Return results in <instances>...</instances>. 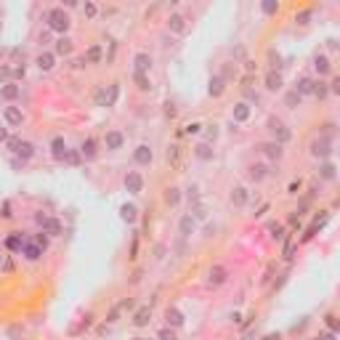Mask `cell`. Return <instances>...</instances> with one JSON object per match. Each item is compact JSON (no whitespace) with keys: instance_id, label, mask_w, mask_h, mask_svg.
Segmentation results:
<instances>
[{"instance_id":"64","label":"cell","mask_w":340,"mask_h":340,"mask_svg":"<svg viewBox=\"0 0 340 340\" xmlns=\"http://www.w3.org/2000/svg\"><path fill=\"white\" fill-rule=\"evenodd\" d=\"M0 29H3V22H0Z\"/></svg>"},{"instance_id":"10","label":"cell","mask_w":340,"mask_h":340,"mask_svg":"<svg viewBox=\"0 0 340 340\" xmlns=\"http://www.w3.org/2000/svg\"><path fill=\"white\" fill-rule=\"evenodd\" d=\"M168 32L170 35H178V37H184L189 32V19H186L184 11H173V14L168 16Z\"/></svg>"},{"instance_id":"51","label":"cell","mask_w":340,"mask_h":340,"mask_svg":"<svg viewBox=\"0 0 340 340\" xmlns=\"http://www.w3.org/2000/svg\"><path fill=\"white\" fill-rule=\"evenodd\" d=\"M186 199H189V205H197L199 202V186L197 184H192L186 189Z\"/></svg>"},{"instance_id":"9","label":"cell","mask_w":340,"mask_h":340,"mask_svg":"<svg viewBox=\"0 0 340 340\" xmlns=\"http://www.w3.org/2000/svg\"><path fill=\"white\" fill-rule=\"evenodd\" d=\"M133 162H136L139 168H152V162H154V149H152V143H146V141L136 143V149H133Z\"/></svg>"},{"instance_id":"2","label":"cell","mask_w":340,"mask_h":340,"mask_svg":"<svg viewBox=\"0 0 340 340\" xmlns=\"http://www.w3.org/2000/svg\"><path fill=\"white\" fill-rule=\"evenodd\" d=\"M5 146L11 149V154L16 157V160H22L24 165H27V162H32L37 157V146L35 143H32L29 139H22V136H11L8 141H5Z\"/></svg>"},{"instance_id":"43","label":"cell","mask_w":340,"mask_h":340,"mask_svg":"<svg viewBox=\"0 0 340 340\" xmlns=\"http://www.w3.org/2000/svg\"><path fill=\"white\" fill-rule=\"evenodd\" d=\"M83 14H85V19H96L101 14V8L93 3V0H85V3H83Z\"/></svg>"},{"instance_id":"47","label":"cell","mask_w":340,"mask_h":340,"mask_svg":"<svg viewBox=\"0 0 340 340\" xmlns=\"http://www.w3.org/2000/svg\"><path fill=\"white\" fill-rule=\"evenodd\" d=\"M83 157H80V149H69L67 154H64V165H80Z\"/></svg>"},{"instance_id":"45","label":"cell","mask_w":340,"mask_h":340,"mask_svg":"<svg viewBox=\"0 0 340 340\" xmlns=\"http://www.w3.org/2000/svg\"><path fill=\"white\" fill-rule=\"evenodd\" d=\"M14 83V67L11 64H0V85Z\"/></svg>"},{"instance_id":"39","label":"cell","mask_w":340,"mask_h":340,"mask_svg":"<svg viewBox=\"0 0 340 340\" xmlns=\"http://www.w3.org/2000/svg\"><path fill=\"white\" fill-rule=\"evenodd\" d=\"M120 93H122L120 83H109V101H107V109L117 107V101H120Z\"/></svg>"},{"instance_id":"20","label":"cell","mask_w":340,"mask_h":340,"mask_svg":"<svg viewBox=\"0 0 340 340\" xmlns=\"http://www.w3.org/2000/svg\"><path fill=\"white\" fill-rule=\"evenodd\" d=\"M263 88L269 90V93H279V90L284 88V77H282V72H277V69H269V72H266V77H263Z\"/></svg>"},{"instance_id":"59","label":"cell","mask_w":340,"mask_h":340,"mask_svg":"<svg viewBox=\"0 0 340 340\" xmlns=\"http://www.w3.org/2000/svg\"><path fill=\"white\" fill-rule=\"evenodd\" d=\"M165 250H168L165 245H157V247H154V258H157V260H160V258H165Z\"/></svg>"},{"instance_id":"40","label":"cell","mask_w":340,"mask_h":340,"mask_svg":"<svg viewBox=\"0 0 340 340\" xmlns=\"http://www.w3.org/2000/svg\"><path fill=\"white\" fill-rule=\"evenodd\" d=\"M194 157L202 160V162H210L213 160V146H210V143H199V146L194 149Z\"/></svg>"},{"instance_id":"61","label":"cell","mask_w":340,"mask_h":340,"mask_svg":"<svg viewBox=\"0 0 340 340\" xmlns=\"http://www.w3.org/2000/svg\"><path fill=\"white\" fill-rule=\"evenodd\" d=\"M338 332H322V335H316V340H335Z\"/></svg>"},{"instance_id":"7","label":"cell","mask_w":340,"mask_h":340,"mask_svg":"<svg viewBox=\"0 0 340 340\" xmlns=\"http://www.w3.org/2000/svg\"><path fill=\"white\" fill-rule=\"evenodd\" d=\"M245 175H247V181L250 184H263L266 178L271 175V168H269V162H250V165L245 168Z\"/></svg>"},{"instance_id":"6","label":"cell","mask_w":340,"mask_h":340,"mask_svg":"<svg viewBox=\"0 0 340 340\" xmlns=\"http://www.w3.org/2000/svg\"><path fill=\"white\" fill-rule=\"evenodd\" d=\"M125 141L128 139L120 128H109L101 139V149H107V152H120V149H125Z\"/></svg>"},{"instance_id":"54","label":"cell","mask_w":340,"mask_h":340,"mask_svg":"<svg viewBox=\"0 0 340 340\" xmlns=\"http://www.w3.org/2000/svg\"><path fill=\"white\" fill-rule=\"evenodd\" d=\"M90 322H93V316H90V313H88V316H85V319H83V322H80V324H77V327H75V330H72V335H77V332H83V330H88V327H90Z\"/></svg>"},{"instance_id":"63","label":"cell","mask_w":340,"mask_h":340,"mask_svg":"<svg viewBox=\"0 0 340 340\" xmlns=\"http://www.w3.org/2000/svg\"><path fill=\"white\" fill-rule=\"evenodd\" d=\"M133 340H149V338H133Z\"/></svg>"},{"instance_id":"3","label":"cell","mask_w":340,"mask_h":340,"mask_svg":"<svg viewBox=\"0 0 340 340\" xmlns=\"http://www.w3.org/2000/svg\"><path fill=\"white\" fill-rule=\"evenodd\" d=\"M266 130H269L271 141L279 143V146H284V143L292 141V130H290V125H287L282 117H274V114H271L269 120H266Z\"/></svg>"},{"instance_id":"27","label":"cell","mask_w":340,"mask_h":340,"mask_svg":"<svg viewBox=\"0 0 340 340\" xmlns=\"http://www.w3.org/2000/svg\"><path fill=\"white\" fill-rule=\"evenodd\" d=\"M178 234H181V239H189L192 234H197V221H194L189 213H184L178 218Z\"/></svg>"},{"instance_id":"5","label":"cell","mask_w":340,"mask_h":340,"mask_svg":"<svg viewBox=\"0 0 340 340\" xmlns=\"http://www.w3.org/2000/svg\"><path fill=\"white\" fill-rule=\"evenodd\" d=\"M335 139H327V136H319V139H313L311 141V146H309V152L313 160H319V162H324V160H330L332 152H335Z\"/></svg>"},{"instance_id":"31","label":"cell","mask_w":340,"mask_h":340,"mask_svg":"<svg viewBox=\"0 0 340 340\" xmlns=\"http://www.w3.org/2000/svg\"><path fill=\"white\" fill-rule=\"evenodd\" d=\"M338 178V168L332 160H324L319 162V181H335Z\"/></svg>"},{"instance_id":"62","label":"cell","mask_w":340,"mask_h":340,"mask_svg":"<svg viewBox=\"0 0 340 340\" xmlns=\"http://www.w3.org/2000/svg\"><path fill=\"white\" fill-rule=\"evenodd\" d=\"M231 322H234V324H239V322H242V313H239V311H234V313H231Z\"/></svg>"},{"instance_id":"55","label":"cell","mask_w":340,"mask_h":340,"mask_svg":"<svg viewBox=\"0 0 340 340\" xmlns=\"http://www.w3.org/2000/svg\"><path fill=\"white\" fill-rule=\"evenodd\" d=\"M8 139H11V133H8V128H5V122L0 120V143L5 146V141H8Z\"/></svg>"},{"instance_id":"24","label":"cell","mask_w":340,"mask_h":340,"mask_svg":"<svg viewBox=\"0 0 340 340\" xmlns=\"http://www.w3.org/2000/svg\"><path fill=\"white\" fill-rule=\"evenodd\" d=\"M313 85H316V77H309V75H303V77H298L295 85H292V90L300 96V99H306V96H313Z\"/></svg>"},{"instance_id":"23","label":"cell","mask_w":340,"mask_h":340,"mask_svg":"<svg viewBox=\"0 0 340 340\" xmlns=\"http://www.w3.org/2000/svg\"><path fill=\"white\" fill-rule=\"evenodd\" d=\"M48 149H51V157H54L56 162H64V154L69 152V143H67L64 136H54L51 143H48Z\"/></svg>"},{"instance_id":"26","label":"cell","mask_w":340,"mask_h":340,"mask_svg":"<svg viewBox=\"0 0 340 340\" xmlns=\"http://www.w3.org/2000/svg\"><path fill=\"white\" fill-rule=\"evenodd\" d=\"M253 117V104L250 101H237L231 109V120L234 122H247Z\"/></svg>"},{"instance_id":"46","label":"cell","mask_w":340,"mask_h":340,"mask_svg":"<svg viewBox=\"0 0 340 340\" xmlns=\"http://www.w3.org/2000/svg\"><path fill=\"white\" fill-rule=\"evenodd\" d=\"M189 215H192L194 221H205L207 218V210H205V205H202V202H197V205L189 207Z\"/></svg>"},{"instance_id":"41","label":"cell","mask_w":340,"mask_h":340,"mask_svg":"<svg viewBox=\"0 0 340 340\" xmlns=\"http://www.w3.org/2000/svg\"><path fill=\"white\" fill-rule=\"evenodd\" d=\"M300 104H303V99H300L295 90H292V88L284 90V107H287V109H298Z\"/></svg>"},{"instance_id":"42","label":"cell","mask_w":340,"mask_h":340,"mask_svg":"<svg viewBox=\"0 0 340 340\" xmlns=\"http://www.w3.org/2000/svg\"><path fill=\"white\" fill-rule=\"evenodd\" d=\"M202 136H205V143H215L218 136H221V130H218V125H205L202 128Z\"/></svg>"},{"instance_id":"53","label":"cell","mask_w":340,"mask_h":340,"mask_svg":"<svg viewBox=\"0 0 340 340\" xmlns=\"http://www.w3.org/2000/svg\"><path fill=\"white\" fill-rule=\"evenodd\" d=\"M324 324L330 327V332H338V316H335V313H332V311L324 316Z\"/></svg>"},{"instance_id":"34","label":"cell","mask_w":340,"mask_h":340,"mask_svg":"<svg viewBox=\"0 0 340 340\" xmlns=\"http://www.w3.org/2000/svg\"><path fill=\"white\" fill-rule=\"evenodd\" d=\"M133 83H136V88H139L141 93H152V88H154V83H152L149 75H133Z\"/></svg>"},{"instance_id":"16","label":"cell","mask_w":340,"mask_h":340,"mask_svg":"<svg viewBox=\"0 0 340 340\" xmlns=\"http://www.w3.org/2000/svg\"><path fill=\"white\" fill-rule=\"evenodd\" d=\"M250 189H247L245 184H237V186H231V192H228V202H231L234 207H247V202H250Z\"/></svg>"},{"instance_id":"49","label":"cell","mask_w":340,"mask_h":340,"mask_svg":"<svg viewBox=\"0 0 340 340\" xmlns=\"http://www.w3.org/2000/svg\"><path fill=\"white\" fill-rule=\"evenodd\" d=\"M157 340H178V330H173V327H162V330L157 332Z\"/></svg>"},{"instance_id":"48","label":"cell","mask_w":340,"mask_h":340,"mask_svg":"<svg viewBox=\"0 0 340 340\" xmlns=\"http://www.w3.org/2000/svg\"><path fill=\"white\" fill-rule=\"evenodd\" d=\"M260 11H263L266 16H274V14H279V3L277 0H263V3H260Z\"/></svg>"},{"instance_id":"35","label":"cell","mask_w":340,"mask_h":340,"mask_svg":"<svg viewBox=\"0 0 340 340\" xmlns=\"http://www.w3.org/2000/svg\"><path fill=\"white\" fill-rule=\"evenodd\" d=\"M107 101H109V85H99V88L93 90V104L107 109Z\"/></svg>"},{"instance_id":"52","label":"cell","mask_w":340,"mask_h":340,"mask_svg":"<svg viewBox=\"0 0 340 340\" xmlns=\"http://www.w3.org/2000/svg\"><path fill=\"white\" fill-rule=\"evenodd\" d=\"M202 128H205L202 122H189V125L184 128V133L186 136H202Z\"/></svg>"},{"instance_id":"56","label":"cell","mask_w":340,"mask_h":340,"mask_svg":"<svg viewBox=\"0 0 340 340\" xmlns=\"http://www.w3.org/2000/svg\"><path fill=\"white\" fill-rule=\"evenodd\" d=\"M178 157H181V146H170V149H168V160L178 162Z\"/></svg>"},{"instance_id":"15","label":"cell","mask_w":340,"mask_h":340,"mask_svg":"<svg viewBox=\"0 0 340 340\" xmlns=\"http://www.w3.org/2000/svg\"><path fill=\"white\" fill-rule=\"evenodd\" d=\"M258 152H260L263 160L279 162L284 157V146H279V143H274V141H263V143H258Z\"/></svg>"},{"instance_id":"28","label":"cell","mask_w":340,"mask_h":340,"mask_svg":"<svg viewBox=\"0 0 340 340\" xmlns=\"http://www.w3.org/2000/svg\"><path fill=\"white\" fill-rule=\"evenodd\" d=\"M224 93H226V80L218 75V72H215L210 80H207V96H213V99H221Z\"/></svg>"},{"instance_id":"1","label":"cell","mask_w":340,"mask_h":340,"mask_svg":"<svg viewBox=\"0 0 340 340\" xmlns=\"http://www.w3.org/2000/svg\"><path fill=\"white\" fill-rule=\"evenodd\" d=\"M43 22H45V29L54 32L56 37H64L72 29V16L64 11V5H51V8H45Z\"/></svg>"},{"instance_id":"11","label":"cell","mask_w":340,"mask_h":340,"mask_svg":"<svg viewBox=\"0 0 340 340\" xmlns=\"http://www.w3.org/2000/svg\"><path fill=\"white\" fill-rule=\"evenodd\" d=\"M122 186H125L128 194L139 197V194L143 192V186H146V181H143V173H139V170H128L125 178H122Z\"/></svg>"},{"instance_id":"19","label":"cell","mask_w":340,"mask_h":340,"mask_svg":"<svg viewBox=\"0 0 340 340\" xmlns=\"http://www.w3.org/2000/svg\"><path fill=\"white\" fill-rule=\"evenodd\" d=\"M226 282H228V269H226V266L215 263V266L207 269V284H210V287H221Z\"/></svg>"},{"instance_id":"50","label":"cell","mask_w":340,"mask_h":340,"mask_svg":"<svg viewBox=\"0 0 340 340\" xmlns=\"http://www.w3.org/2000/svg\"><path fill=\"white\" fill-rule=\"evenodd\" d=\"M313 96H316V99H327V96H330L324 80H316V85H313Z\"/></svg>"},{"instance_id":"4","label":"cell","mask_w":340,"mask_h":340,"mask_svg":"<svg viewBox=\"0 0 340 340\" xmlns=\"http://www.w3.org/2000/svg\"><path fill=\"white\" fill-rule=\"evenodd\" d=\"M3 122L8 130H19L27 125V114H24V109L19 107V104H5L3 107Z\"/></svg>"},{"instance_id":"18","label":"cell","mask_w":340,"mask_h":340,"mask_svg":"<svg viewBox=\"0 0 340 340\" xmlns=\"http://www.w3.org/2000/svg\"><path fill=\"white\" fill-rule=\"evenodd\" d=\"M27 239H29V237H27V234H24V231H11L8 237L3 239V247H5V250H8V253H16V255H22V247H24V242H27Z\"/></svg>"},{"instance_id":"8","label":"cell","mask_w":340,"mask_h":340,"mask_svg":"<svg viewBox=\"0 0 340 340\" xmlns=\"http://www.w3.org/2000/svg\"><path fill=\"white\" fill-rule=\"evenodd\" d=\"M35 224L40 226V231H45L48 237H58V234L64 231L61 221L54 218V215H45V213H37V215H35Z\"/></svg>"},{"instance_id":"17","label":"cell","mask_w":340,"mask_h":340,"mask_svg":"<svg viewBox=\"0 0 340 340\" xmlns=\"http://www.w3.org/2000/svg\"><path fill=\"white\" fill-rule=\"evenodd\" d=\"M56 64H58V58H56V54H54L51 48L37 51V56H35V67L40 69V72H51V69H56Z\"/></svg>"},{"instance_id":"22","label":"cell","mask_w":340,"mask_h":340,"mask_svg":"<svg viewBox=\"0 0 340 340\" xmlns=\"http://www.w3.org/2000/svg\"><path fill=\"white\" fill-rule=\"evenodd\" d=\"M19 99H22V85H19V83H5V85H0V101L16 104Z\"/></svg>"},{"instance_id":"25","label":"cell","mask_w":340,"mask_h":340,"mask_svg":"<svg viewBox=\"0 0 340 340\" xmlns=\"http://www.w3.org/2000/svg\"><path fill=\"white\" fill-rule=\"evenodd\" d=\"M165 327H173V330H181V327L186 324V316H184V311L181 309H175V306H168L165 309Z\"/></svg>"},{"instance_id":"38","label":"cell","mask_w":340,"mask_h":340,"mask_svg":"<svg viewBox=\"0 0 340 340\" xmlns=\"http://www.w3.org/2000/svg\"><path fill=\"white\" fill-rule=\"evenodd\" d=\"M266 58H269V69H277V72H282V54H279L277 48H269V54H266Z\"/></svg>"},{"instance_id":"21","label":"cell","mask_w":340,"mask_h":340,"mask_svg":"<svg viewBox=\"0 0 340 340\" xmlns=\"http://www.w3.org/2000/svg\"><path fill=\"white\" fill-rule=\"evenodd\" d=\"M56 54V58H69L72 56V51H75V40H72L69 35H64V37H56L54 40V48H51Z\"/></svg>"},{"instance_id":"30","label":"cell","mask_w":340,"mask_h":340,"mask_svg":"<svg viewBox=\"0 0 340 340\" xmlns=\"http://www.w3.org/2000/svg\"><path fill=\"white\" fill-rule=\"evenodd\" d=\"M120 218L125 221L128 226H136L139 224V207H136L133 202H122L120 205Z\"/></svg>"},{"instance_id":"32","label":"cell","mask_w":340,"mask_h":340,"mask_svg":"<svg viewBox=\"0 0 340 340\" xmlns=\"http://www.w3.org/2000/svg\"><path fill=\"white\" fill-rule=\"evenodd\" d=\"M149 322H152V306H141V309L133 313V319H130L133 327H146Z\"/></svg>"},{"instance_id":"29","label":"cell","mask_w":340,"mask_h":340,"mask_svg":"<svg viewBox=\"0 0 340 340\" xmlns=\"http://www.w3.org/2000/svg\"><path fill=\"white\" fill-rule=\"evenodd\" d=\"M104 45L101 43H93V45H88L85 48V54H83V58H85V64H101L104 61Z\"/></svg>"},{"instance_id":"60","label":"cell","mask_w":340,"mask_h":340,"mask_svg":"<svg viewBox=\"0 0 340 340\" xmlns=\"http://www.w3.org/2000/svg\"><path fill=\"white\" fill-rule=\"evenodd\" d=\"M3 218H14V213H11V202H3Z\"/></svg>"},{"instance_id":"36","label":"cell","mask_w":340,"mask_h":340,"mask_svg":"<svg viewBox=\"0 0 340 340\" xmlns=\"http://www.w3.org/2000/svg\"><path fill=\"white\" fill-rule=\"evenodd\" d=\"M181 197H184V192H181L178 186H168V189H165V205L175 207V205L181 202Z\"/></svg>"},{"instance_id":"12","label":"cell","mask_w":340,"mask_h":340,"mask_svg":"<svg viewBox=\"0 0 340 340\" xmlns=\"http://www.w3.org/2000/svg\"><path fill=\"white\" fill-rule=\"evenodd\" d=\"M154 69V56L149 51H136L133 54V75H149Z\"/></svg>"},{"instance_id":"13","label":"cell","mask_w":340,"mask_h":340,"mask_svg":"<svg viewBox=\"0 0 340 340\" xmlns=\"http://www.w3.org/2000/svg\"><path fill=\"white\" fill-rule=\"evenodd\" d=\"M311 67H313V72H316V80H324V77H330L332 75V61H330V56L327 54H313V58H311Z\"/></svg>"},{"instance_id":"33","label":"cell","mask_w":340,"mask_h":340,"mask_svg":"<svg viewBox=\"0 0 340 340\" xmlns=\"http://www.w3.org/2000/svg\"><path fill=\"white\" fill-rule=\"evenodd\" d=\"M22 255L29 260V263H35V260H40L45 253H43V250H40V247H37L32 239H27V242H24V247H22Z\"/></svg>"},{"instance_id":"37","label":"cell","mask_w":340,"mask_h":340,"mask_svg":"<svg viewBox=\"0 0 340 340\" xmlns=\"http://www.w3.org/2000/svg\"><path fill=\"white\" fill-rule=\"evenodd\" d=\"M266 231H269V237L271 239H284V224H279V221H269L266 224Z\"/></svg>"},{"instance_id":"57","label":"cell","mask_w":340,"mask_h":340,"mask_svg":"<svg viewBox=\"0 0 340 340\" xmlns=\"http://www.w3.org/2000/svg\"><path fill=\"white\" fill-rule=\"evenodd\" d=\"M24 75H27V67H24V64H22V67H14V83L24 80Z\"/></svg>"},{"instance_id":"44","label":"cell","mask_w":340,"mask_h":340,"mask_svg":"<svg viewBox=\"0 0 340 340\" xmlns=\"http://www.w3.org/2000/svg\"><path fill=\"white\" fill-rule=\"evenodd\" d=\"M32 242H35V245L37 247H40V250L45 253V250H48V247H51V237H48V234H45V231H37L35 234V237H29Z\"/></svg>"},{"instance_id":"14","label":"cell","mask_w":340,"mask_h":340,"mask_svg":"<svg viewBox=\"0 0 340 340\" xmlns=\"http://www.w3.org/2000/svg\"><path fill=\"white\" fill-rule=\"evenodd\" d=\"M80 157H83V162H93V160H99V152H101V143L93 139V136H88V139H83L80 146Z\"/></svg>"},{"instance_id":"58","label":"cell","mask_w":340,"mask_h":340,"mask_svg":"<svg viewBox=\"0 0 340 340\" xmlns=\"http://www.w3.org/2000/svg\"><path fill=\"white\" fill-rule=\"evenodd\" d=\"M287 194H300V181H292V184L287 186Z\"/></svg>"}]
</instances>
